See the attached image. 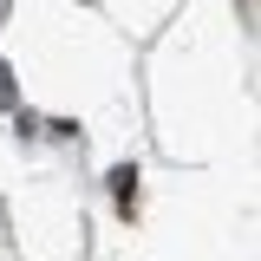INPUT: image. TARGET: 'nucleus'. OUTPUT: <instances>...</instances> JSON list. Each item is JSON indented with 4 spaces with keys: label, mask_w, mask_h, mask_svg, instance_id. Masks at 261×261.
I'll list each match as a JSON object with an SVG mask.
<instances>
[{
    "label": "nucleus",
    "mask_w": 261,
    "mask_h": 261,
    "mask_svg": "<svg viewBox=\"0 0 261 261\" xmlns=\"http://www.w3.org/2000/svg\"><path fill=\"white\" fill-rule=\"evenodd\" d=\"M0 111H13V72L0 65Z\"/></svg>",
    "instance_id": "2"
},
{
    "label": "nucleus",
    "mask_w": 261,
    "mask_h": 261,
    "mask_svg": "<svg viewBox=\"0 0 261 261\" xmlns=\"http://www.w3.org/2000/svg\"><path fill=\"white\" fill-rule=\"evenodd\" d=\"M0 7H7V0H0Z\"/></svg>",
    "instance_id": "3"
},
{
    "label": "nucleus",
    "mask_w": 261,
    "mask_h": 261,
    "mask_svg": "<svg viewBox=\"0 0 261 261\" xmlns=\"http://www.w3.org/2000/svg\"><path fill=\"white\" fill-rule=\"evenodd\" d=\"M111 196H118V209L130 216V202H137V163H118L111 170Z\"/></svg>",
    "instance_id": "1"
}]
</instances>
